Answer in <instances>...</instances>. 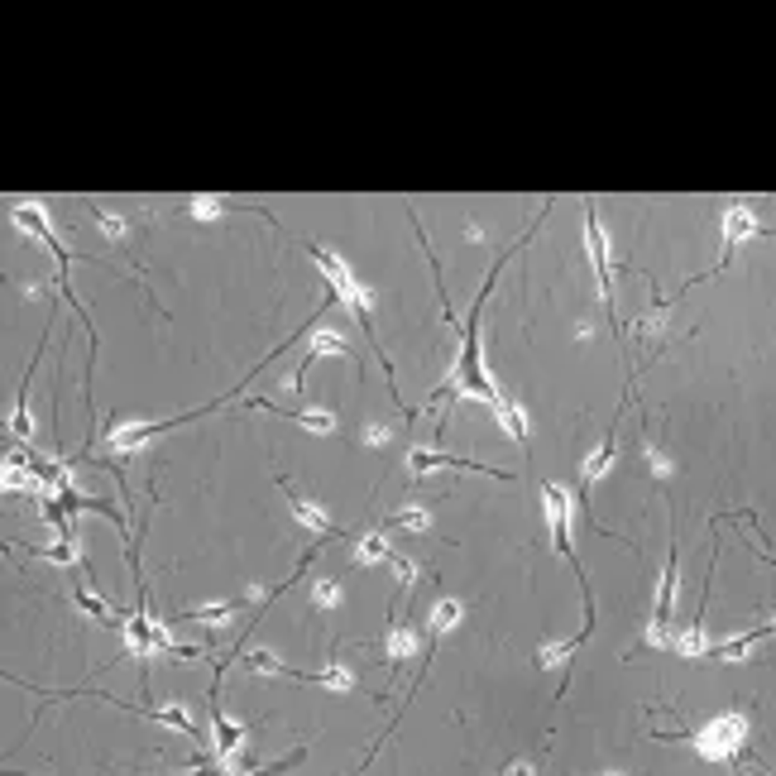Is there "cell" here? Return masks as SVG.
<instances>
[{
	"label": "cell",
	"mask_w": 776,
	"mask_h": 776,
	"mask_svg": "<svg viewBox=\"0 0 776 776\" xmlns=\"http://www.w3.org/2000/svg\"><path fill=\"white\" fill-rule=\"evenodd\" d=\"M302 250L312 254V264L326 274V288H331V298L336 302H345L350 307V316L360 322V331L369 336V345H374V355H379V364H384V374H388V388H393V398H398V379H393V364L384 360V350H379V340H374V288L369 283H360L355 274H350V264L340 259L336 250H326V244H302Z\"/></svg>",
	"instance_id": "6da1fadb"
},
{
	"label": "cell",
	"mask_w": 776,
	"mask_h": 776,
	"mask_svg": "<svg viewBox=\"0 0 776 776\" xmlns=\"http://www.w3.org/2000/svg\"><path fill=\"white\" fill-rule=\"evenodd\" d=\"M542 503H547V513H551V532H556V551L566 556V566L580 575V585H585V638L594 632V594H590V580H585V570H580V561H575V542H570V489H561V485H542Z\"/></svg>",
	"instance_id": "7a4b0ae2"
},
{
	"label": "cell",
	"mask_w": 776,
	"mask_h": 776,
	"mask_svg": "<svg viewBox=\"0 0 776 776\" xmlns=\"http://www.w3.org/2000/svg\"><path fill=\"white\" fill-rule=\"evenodd\" d=\"M585 240H590V259H594V278H599V302H604V316L614 322V331L623 336L618 312H614V254H609L604 226H599V206L585 202Z\"/></svg>",
	"instance_id": "3957f363"
},
{
	"label": "cell",
	"mask_w": 776,
	"mask_h": 776,
	"mask_svg": "<svg viewBox=\"0 0 776 776\" xmlns=\"http://www.w3.org/2000/svg\"><path fill=\"white\" fill-rule=\"evenodd\" d=\"M743 743H748V719L743 714H719V719H710L695 733V748L704 752V757H714V762H733Z\"/></svg>",
	"instance_id": "277c9868"
},
{
	"label": "cell",
	"mask_w": 776,
	"mask_h": 776,
	"mask_svg": "<svg viewBox=\"0 0 776 776\" xmlns=\"http://www.w3.org/2000/svg\"><path fill=\"white\" fill-rule=\"evenodd\" d=\"M748 235H757V221H752V206H743V202H733L724 211V254H719V264L710 268V274H719V268L733 259V250L748 240ZM710 274H700V278H690V283H704Z\"/></svg>",
	"instance_id": "5b68a950"
},
{
	"label": "cell",
	"mask_w": 776,
	"mask_h": 776,
	"mask_svg": "<svg viewBox=\"0 0 776 776\" xmlns=\"http://www.w3.org/2000/svg\"><path fill=\"white\" fill-rule=\"evenodd\" d=\"M441 465H451V469H475V475H489V479H513L508 469H493V465H475V461H465V455L427 451V446H417V451L407 455V469H413V475H427V469H441Z\"/></svg>",
	"instance_id": "8992f818"
},
{
	"label": "cell",
	"mask_w": 776,
	"mask_h": 776,
	"mask_svg": "<svg viewBox=\"0 0 776 776\" xmlns=\"http://www.w3.org/2000/svg\"><path fill=\"white\" fill-rule=\"evenodd\" d=\"M278 489H283L288 508L298 513V523H302V527H312V532H322V537H336V527H331V513H326V508H316L312 499H302V493L292 489V485H288L283 475H278Z\"/></svg>",
	"instance_id": "52a82bcc"
},
{
	"label": "cell",
	"mask_w": 776,
	"mask_h": 776,
	"mask_svg": "<svg viewBox=\"0 0 776 776\" xmlns=\"http://www.w3.org/2000/svg\"><path fill=\"white\" fill-rule=\"evenodd\" d=\"M211 724H216V728H211V743H216V752H221V757H226V762H230L235 752L244 748V724H235L230 714L221 710V704H216V710H211Z\"/></svg>",
	"instance_id": "ba28073f"
},
{
	"label": "cell",
	"mask_w": 776,
	"mask_h": 776,
	"mask_svg": "<svg viewBox=\"0 0 776 776\" xmlns=\"http://www.w3.org/2000/svg\"><path fill=\"white\" fill-rule=\"evenodd\" d=\"M288 676H298V680H312V686H322V690H336V695H350V690L360 686L355 676L345 671L340 662H331V666H322V671H292L288 666Z\"/></svg>",
	"instance_id": "9c48e42d"
},
{
	"label": "cell",
	"mask_w": 776,
	"mask_h": 776,
	"mask_svg": "<svg viewBox=\"0 0 776 776\" xmlns=\"http://www.w3.org/2000/svg\"><path fill=\"white\" fill-rule=\"evenodd\" d=\"M250 407H264V413H274V417H283V422H298V427H307V431H336V417L331 413H292V407H278V403H264V398H244Z\"/></svg>",
	"instance_id": "30bf717a"
},
{
	"label": "cell",
	"mask_w": 776,
	"mask_h": 776,
	"mask_svg": "<svg viewBox=\"0 0 776 776\" xmlns=\"http://www.w3.org/2000/svg\"><path fill=\"white\" fill-rule=\"evenodd\" d=\"M413 652H417V632L407 628V623H398V628L388 632V642H384V656H388V666H393V671H398V666H403V662H407V656H413Z\"/></svg>",
	"instance_id": "8fae6325"
},
{
	"label": "cell",
	"mask_w": 776,
	"mask_h": 776,
	"mask_svg": "<svg viewBox=\"0 0 776 776\" xmlns=\"http://www.w3.org/2000/svg\"><path fill=\"white\" fill-rule=\"evenodd\" d=\"M493 417H499V427L508 431V441L527 446V413H523V407L508 403V398H499V403H493Z\"/></svg>",
	"instance_id": "7c38bea8"
},
{
	"label": "cell",
	"mask_w": 776,
	"mask_h": 776,
	"mask_svg": "<svg viewBox=\"0 0 776 776\" xmlns=\"http://www.w3.org/2000/svg\"><path fill=\"white\" fill-rule=\"evenodd\" d=\"M379 561H393V551H388L384 532H364V537H355V566H379Z\"/></svg>",
	"instance_id": "4fadbf2b"
},
{
	"label": "cell",
	"mask_w": 776,
	"mask_h": 776,
	"mask_svg": "<svg viewBox=\"0 0 776 776\" xmlns=\"http://www.w3.org/2000/svg\"><path fill=\"white\" fill-rule=\"evenodd\" d=\"M235 609H240V599H216V604H202V609H187L182 614V623H230L235 618Z\"/></svg>",
	"instance_id": "5bb4252c"
},
{
	"label": "cell",
	"mask_w": 776,
	"mask_h": 776,
	"mask_svg": "<svg viewBox=\"0 0 776 776\" xmlns=\"http://www.w3.org/2000/svg\"><path fill=\"white\" fill-rule=\"evenodd\" d=\"M312 355H316V360H322V355L355 360V345H350L345 336H336V331H312Z\"/></svg>",
	"instance_id": "9a60e30c"
},
{
	"label": "cell",
	"mask_w": 776,
	"mask_h": 776,
	"mask_svg": "<svg viewBox=\"0 0 776 776\" xmlns=\"http://www.w3.org/2000/svg\"><path fill=\"white\" fill-rule=\"evenodd\" d=\"M25 551H39L43 561H53V566H81V556H77V542H73V532H63L53 547H25Z\"/></svg>",
	"instance_id": "2e32d148"
},
{
	"label": "cell",
	"mask_w": 776,
	"mask_h": 776,
	"mask_svg": "<svg viewBox=\"0 0 776 776\" xmlns=\"http://www.w3.org/2000/svg\"><path fill=\"white\" fill-rule=\"evenodd\" d=\"M585 642H590V638H585V632H575L570 642H547L542 652H537V662H542V666H566V662H570L575 652H580Z\"/></svg>",
	"instance_id": "e0dca14e"
},
{
	"label": "cell",
	"mask_w": 776,
	"mask_h": 776,
	"mask_svg": "<svg viewBox=\"0 0 776 776\" xmlns=\"http://www.w3.org/2000/svg\"><path fill=\"white\" fill-rule=\"evenodd\" d=\"M465 618V599H437L431 604V632H446Z\"/></svg>",
	"instance_id": "ac0fdd59"
},
{
	"label": "cell",
	"mask_w": 776,
	"mask_h": 776,
	"mask_svg": "<svg viewBox=\"0 0 776 776\" xmlns=\"http://www.w3.org/2000/svg\"><path fill=\"white\" fill-rule=\"evenodd\" d=\"M240 656H244V671L250 676H288V666L274 652H240Z\"/></svg>",
	"instance_id": "d6986e66"
},
{
	"label": "cell",
	"mask_w": 776,
	"mask_h": 776,
	"mask_svg": "<svg viewBox=\"0 0 776 776\" xmlns=\"http://www.w3.org/2000/svg\"><path fill=\"white\" fill-rule=\"evenodd\" d=\"M398 527H407V532H431V517H427V508H417V503H407V508H393L388 513Z\"/></svg>",
	"instance_id": "ffe728a7"
},
{
	"label": "cell",
	"mask_w": 776,
	"mask_h": 776,
	"mask_svg": "<svg viewBox=\"0 0 776 776\" xmlns=\"http://www.w3.org/2000/svg\"><path fill=\"white\" fill-rule=\"evenodd\" d=\"M91 221L101 226L105 240H125V235H129V221L125 216H111V211H101V206H91Z\"/></svg>",
	"instance_id": "44dd1931"
},
{
	"label": "cell",
	"mask_w": 776,
	"mask_h": 776,
	"mask_svg": "<svg viewBox=\"0 0 776 776\" xmlns=\"http://www.w3.org/2000/svg\"><path fill=\"white\" fill-rule=\"evenodd\" d=\"M73 604L81 609V614H91L97 623H111V614H105V604H101V594H91L87 585H77V590H73Z\"/></svg>",
	"instance_id": "7402d4cb"
},
{
	"label": "cell",
	"mask_w": 776,
	"mask_h": 776,
	"mask_svg": "<svg viewBox=\"0 0 776 776\" xmlns=\"http://www.w3.org/2000/svg\"><path fill=\"white\" fill-rule=\"evenodd\" d=\"M187 211H192V221H216L226 211V197H192Z\"/></svg>",
	"instance_id": "603a6c76"
},
{
	"label": "cell",
	"mask_w": 776,
	"mask_h": 776,
	"mask_svg": "<svg viewBox=\"0 0 776 776\" xmlns=\"http://www.w3.org/2000/svg\"><path fill=\"white\" fill-rule=\"evenodd\" d=\"M312 604H316V609H336V604H340V585L316 575V580H312Z\"/></svg>",
	"instance_id": "cb8c5ba5"
},
{
	"label": "cell",
	"mask_w": 776,
	"mask_h": 776,
	"mask_svg": "<svg viewBox=\"0 0 776 776\" xmlns=\"http://www.w3.org/2000/svg\"><path fill=\"white\" fill-rule=\"evenodd\" d=\"M393 575H398V590H413L417 585V561L403 556V551H393Z\"/></svg>",
	"instance_id": "d4e9b609"
},
{
	"label": "cell",
	"mask_w": 776,
	"mask_h": 776,
	"mask_svg": "<svg viewBox=\"0 0 776 776\" xmlns=\"http://www.w3.org/2000/svg\"><path fill=\"white\" fill-rule=\"evenodd\" d=\"M360 441H364V446H388V441H393V431H388L384 422H369V427L360 431Z\"/></svg>",
	"instance_id": "484cf974"
},
{
	"label": "cell",
	"mask_w": 776,
	"mask_h": 776,
	"mask_svg": "<svg viewBox=\"0 0 776 776\" xmlns=\"http://www.w3.org/2000/svg\"><path fill=\"white\" fill-rule=\"evenodd\" d=\"M503 776H532V767H527V762H513V767L503 772Z\"/></svg>",
	"instance_id": "4316f807"
},
{
	"label": "cell",
	"mask_w": 776,
	"mask_h": 776,
	"mask_svg": "<svg viewBox=\"0 0 776 776\" xmlns=\"http://www.w3.org/2000/svg\"><path fill=\"white\" fill-rule=\"evenodd\" d=\"M609 776H618V772H609Z\"/></svg>",
	"instance_id": "83f0119b"
}]
</instances>
